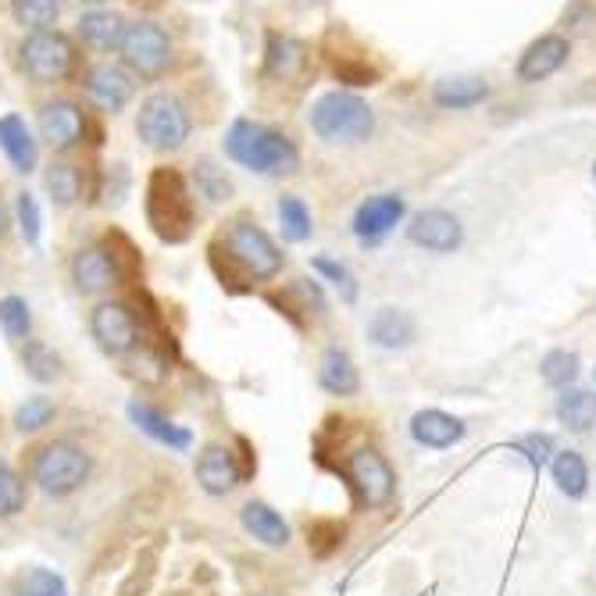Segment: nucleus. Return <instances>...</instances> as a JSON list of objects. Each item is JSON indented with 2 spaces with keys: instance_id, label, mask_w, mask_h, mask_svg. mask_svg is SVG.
Returning a JSON list of instances; mask_svg holds the SVG:
<instances>
[{
  "instance_id": "f257e3e1",
  "label": "nucleus",
  "mask_w": 596,
  "mask_h": 596,
  "mask_svg": "<svg viewBox=\"0 0 596 596\" xmlns=\"http://www.w3.org/2000/svg\"><path fill=\"white\" fill-rule=\"evenodd\" d=\"M211 268L221 286L244 289V282L276 279L282 271V250L254 218H236L211 244Z\"/></svg>"
},
{
  "instance_id": "f03ea898",
  "label": "nucleus",
  "mask_w": 596,
  "mask_h": 596,
  "mask_svg": "<svg viewBox=\"0 0 596 596\" xmlns=\"http://www.w3.org/2000/svg\"><path fill=\"white\" fill-rule=\"evenodd\" d=\"M143 211H147V226L155 229L161 244L176 247L190 240L197 226V200L179 168H155L147 176Z\"/></svg>"
},
{
  "instance_id": "7ed1b4c3",
  "label": "nucleus",
  "mask_w": 596,
  "mask_h": 596,
  "mask_svg": "<svg viewBox=\"0 0 596 596\" xmlns=\"http://www.w3.org/2000/svg\"><path fill=\"white\" fill-rule=\"evenodd\" d=\"M221 147H226L229 161L250 168V172H258V176H289V172H297V165H300V150L286 132L250 122V118H236Z\"/></svg>"
},
{
  "instance_id": "20e7f679",
  "label": "nucleus",
  "mask_w": 596,
  "mask_h": 596,
  "mask_svg": "<svg viewBox=\"0 0 596 596\" xmlns=\"http://www.w3.org/2000/svg\"><path fill=\"white\" fill-rule=\"evenodd\" d=\"M308 122L315 129L318 140H326L332 147H350V143H365L371 129H376V115H371L368 100H361L350 90H329L321 93L315 105Z\"/></svg>"
},
{
  "instance_id": "39448f33",
  "label": "nucleus",
  "mask_w": 596,
  "mask_h": 596,
  "mask_svg": "<svg viewBox=\"0 0 596 596\" xmlns=\"http://www.w3.org/2000/svg\"><path fill=\"white\" fill-rule=\"evenodd\" d=\"M90 454L72 439H50L47 447L32 457V483H37L47 497H72L82 483L90 479Z\"/></svg>"
},
{
  "instance_id": "423d86ee",
  "label": "nucleus",
  "mask_w": 596,
  "mask_h": 596,
  "mask_svg": "<svg viewBox=\"0 0 596 596\" xmlns=\"http://www.w3.org/2000/svg\"><path fill=\"white\" fill-rule=\"evenodd\" d=\"M136 132L150 150H179L186 140H190V115H186L182 100L172 93H150L140 115H136Z\"/></svg>"
},
{
  "instance_id": "0eeeda50",
  "label": "nucleus",
  "mask_w": 596,
  "mask_h": 596,
  "mask_svg": "<svg viewBox=\"0 0 596 596\" xmlns=\"http://www.w3.org/2000/svg\"><path fill=\"white\" fill-rule=\"evenodd\" d=\"M22 68L32 82H40V87H54V82H64L72 76V64H76V50H72V40L64 37V32H54V29H43V32H32L22 43Z\"/></svg>"
},
{
  "instance_id": "6e6552de",
  "label": "nucleus",
  "mask_w": 596,
  "mask_h": 596,
  "mask_svg": "<svg viewBox=\"0 0 596 596\" xmlns=\"http://www.w3.org/2000/svg\"><path fill=\"white\" fill-rule=\"evenodd\" d=\"M122 61L129 72H136L140 79H158L168 61H172V40L168 32L155 22H132L126 26V37H122Z\"/></svg>"
},
{
  "instance_id": "1a4fd4ad",
  "label": "nucleus",
  "mask_w": 596,
  "mask_h": 596,
  "mask_svg": "<svg viewBox=\"0 0 596 596\" xmlns=\"http://www.w3.org/2000/svg\"><path fill=\"white\" fill-rule=\"evenodd\" d=\"M347 479L357 493V504L361 507H386L397 493V475L394 465L376 447H361L350 454L347 461Z\"/></svg>"
},
{
  "instance_id": "9d476101",
  "label": "nucleus",
  "mask_w": 596,
  "mask_h": 596,
  "mask_svg": "<svg viewBox=\"0 0 596 596\" xmlns=\"http://www.w3.org/2000/svg\"><path fill=\"white\" fill-rule=\"evenodd\" d=\"M90 336L108 357H129L140 347V321L122 300H105L90 311Z\"/></svg>"
},
{
  "instance_id": "9b49d317",
  "label": "nucleus",
  "mask_w": 596,
  "mask_h": 596,
  "mask_svg": "<svg viewBox=\"0 0 596 596\" xmlns=\"http://www.w3.org/2000/svg\"><path fill=\"white\" fill-rule=\"evenodd\" d=\"M407 215V200L400 193H376L357 203L354 211V236L361 247L383 244L389 232H394Z\"/></svg>"
},
{
  "instance_id": "f8f14e48",
  "label": "nucleus",
  "mask_w": 596,
  "mask_h": 596,
  "mask_svg": "<svg viewBox=\"0 0 596 596\" xmlns=\"http://www.w3.org/2000/svg\"><path fill=\"white\" fill-rule=\"evenodd\" d=\"M407 240L421 250H429V254H454L465 244V226L454 211L429 208V211H418L411 218V226H407Z\"/></svg>"
},
{
  "instance_id": "ddd939ff",
  "label": "nucleus",
  "mask_w": 596,
  "mask_h": 596,
  "mask_svg": "<svg viewBox=\"0 0 596 596\" xmlns=\"http://www.w3.org/2000/svg\"><path fill=\"white\" fill-rule=\"evenodd\" d=\"M247 479V468L240 465V454H232L226 443H208L197 454V483L208 497H226Z\"/></svg>"
},
{
  "instance_id": "4468645a",
  "label": "nucleus",
  "mask_w": 596,
  "mask_h": 596,
  "mask_svg": "<svg viewBox=\"0 0 596 596\" xmlns=\"http://www.w3.org/2000/svg\"><path fill=\"white\" fill-rule=\"evenodd\" d=\"M568 58H572L568 37H560V32H547V37L533 40L529 47L522 50V58H518V79H522V82H543V79L557 76L560 68L568 64Z\"/></svg>"
},
{
  "instance_id": "2eb2a0df",
  "label": "nucleus",
  "mask_w": 596,
  "mask_h": 596,
  "mask_svg": "<svg viewBox=\"0 0 596 596\" xmlns=\"http://www.w3.org/2000/svg\"><path fill=\"white\" fill-rule=\"evenodd\" d=\"M365 336H368V344L379 347V350H407L418 339V321H415L411 311L389 308L386 304V308L371 311Z\"/></svg>"
},
{
  "instance_id": "dca6fc26",
  "label": "nucleus",
  "mask_w": 596,
  "mask_h": 596,
  "mask_svg": "<svg viewBox=\"0 0 596 596\" xmlns=\"http://www.w3.org/2000/svg\"><path fill=\"white\" fill-rule=\"evenodd\" d=\"M407 429H411V439L425 450H450L465 439L468 425L461 418L439 411V407H425V411H415Z\"/></svg>"
},
{
  "instance_id": "f3484780",
  "label": "nucleus",
  "mask_w": 596,
  "mask_h": 596,
  "mask_svg": "<svg viewBox=\"0 0 596 596\" xmlns=\"http://www.w3.org/2000/svg\"><path fill=\"white\" fill-rule=\"evenodd\" d=\"M126 415H129V421H132L143 436H150V439L161 443V447H168V450L186 454V450L193 447V433H190V429H182V425H176L172 418H165V415L155 411V407H150V404L129 400Z\"/></svg>"
},
{
  "instance_id": "a211bd4d",
  "label": "nucleus",
  "mask_w": 596,
  "mask_h": 596,
  "mask_svg": "<svg viewBox=\"0 0 596 596\" xmlns=\"http://www.w3.org/2000/svg\"><path fill=\"white\" fill-rule=\"evenodd\" d=\"M87 132V115H82L72 100H54V105H43L40 111V136L54 147V150H68L82 140Z\"/></svg>"
},
{
  "instance_id": "6ab92c4d",
  "label": "nucleus",
  "mask_w": 596,
  "mask_h": 596,
  "mask_svg": "<svg viewBox=\"0 0 596 596\" xmlns=\"http://www.w3.org/2000/svg\"><path fill=\"white\" fill-rule=\"evenodd\" d=\"M72 282L79 294H105V289L118 286V276H115V265L108 258V250L93 244V247H82L76 258H72Z\"/></svg>"
},
{
  "instance_id": "aec40b11",
  "label": "nucleus",
  "mask_w": 596,
  "mask_h": 596,
  "mask_svg": "<svg viewBox=\"0 0 596 596\" xmlns=\"http://www.w3.org/2000/svg\"><path fill=\"white\" fill-rule=\"evenodd\" d=\"M308 72V50L300 40L282 37V32H268L265 47V76L279 82H294Z\"/></svg>"
},
{
  "instance_id": "412c9836",
  "label": "nucleus",
  "mask_w": 596,
  "mask_h": 596,
  "mask_svg": "<svg viewBox=\"0 0 596 596\" xmlns=\"http://www.w3.org/2000/svg\"><path fill=\"white\" fill-rule=\"evenodd\" d=\"M318 386L326 389L329 397H357L361 394V376H357L354 357L344 347H329L318 361Z\"/></svg>"
},
{
  "instance_id": "4be33fe9",
  "label": "nucleus",
  "mask_w": 596,
  "mask_h": 596,
  "mask_svg": "<svg viewBox=\"0 0 596 596\" xmlns=\"http://www.w3.org/2000/svg\"><path fill=\"white\" fill-rule=\"evenodd\" d=\"M90 100L108 115H118L132 100V79L118 64H97L87 79Z\"/></svg>"
},
{
  "instance_id": "5701e85b",
  "label": "nucleus",
  "mask_w": 596,
  "mask_h": 596,
  "mask_svg": "<svg viewBox=\"0 0 596 596\" xmlns=\"http://www.w3.org/2000/svg\"><path fill=\"white\" fill-rule=\"evenodd\" d=\"M240 525L265 547H289V522L265 500H247L240 507Z\"/></svg>"
},
{
  "instance_id": "b1692460",
  "label": "nucleus",
  "mask_w": 596,
  "mask_h": 596,
  "mask_svg": "<svg viewBox=\"0 0 596 596\" xmlns=\"http://www.w3.org/2000/svg\"><path fill=\"white\" fill-rule=\"evenodd\" d=\"M554 418L568 433H589L596 425V389H583V386L560 389L554 400Z\"/></svg>"
},
{
  "instance_id": "393cba45",
  "label": "nucleus",
  "mask_w": 596,
  "mask_h": 596,
  "mask_svg": "<svg viewBox=\"0 0 596 596\" xmlns=\"http://www.w3.org/2000/svg\"><path fill=\"white\" fill-rule=\"evenodd\" d=\"M486 97H489V82L483 76H454V79H439L433 87V100L447 111L479 108Z\"/></svg>"
},
{
  "instance_id": "a878e982",
  "label": "nucleus",
  "mask_w": 596,
  "mask_h": 596,
  "mask_svg": "<svg viewBox=\"0 0 596 596\" xmlns=\"http://www.w3.org/2000/svg\"><path fill=\"white\" fill-rule=\"evenodd\" d=\"M0 147H4L8 161L14 165V172H32V168H37L40 150H37V140H32L29 126L19 115L0 118Z\"/></svg>"
},
{
  "instance_id": "bb28decb",
  "label": "nucleus",
  "mask_w": 596,
  "mask_h": 596,
  "mask_svg": "<svg viewBox=\"0 0 596 596\" xmlns=\"http://www.w3.org/2000/svg\"><path fill=\"white\" fill-rule=\"evenodd\" d=\"M550 479L557 486L560 497L568 500H583L589 493V465L578 450H557L550 461Z\"/></svg>"
},
{
  "instance_id": "cd10ccee",
  "label": "nucleus",
  "mask_w": 596,
  "mask_h": 596,
  "mask_svg": "<svg viewBox=\"0 0 596 596\" xmlns=\"http://www.w3.org/2000/svg\"><path fill=\"white\" fill-rule=\"evenodd\" d=\"M79 37L97 50H115V47H122L126 19L115 11H87L79 19Z\"/></svg>"
},
{
  "instance_id": "c85d7f7f",
  "label": "nucleus",
  "mask_w": 596,
  "mask_h": 596,
  "mask_svg": "<svg viewBox=\"0 0 596 596\" xmlns=\"http://www.w3.org/2000/svg\"><path fill=\"white\" fill-rule=\"evenodd\" d=\"M100 247L108 250V258L115 265V276L118 282H136L143 271V258H140V247L132 244V236H126L122 229H108Z\"/></svg>"
},
{
  "instance_id": "c756f323",
  "label": "nucleus",
  "mask_w": 596,
  "mask_h": 596,
  "mask_svg": "<svg viewBox=\"0 0 596 596\" xmlns=\"http://www.w3.org/2000/svg\"><path fill=\"white\" fill-rule=\"evenodd\" d=\"M22 368H26V376L32 383H58L64 376V361H61V354L54 347H47L43 339H26L22 344Z\"/></svg>"
},
{
  "instance_id": "7c9ffc66",
  "label": "nucleus",
  "mask_w": 596,
  "mask_h": 596,
  "mask_svg": "<svg viewBox=\"0 0 596 596\" xmlns=\"http://www.w3.org/2000/svg\"><path fill=\"white\" fill-rule=\"evenodd\" d=\"M279 229L286 244H308L315 232V218L308 211V203L294 193L279 197Z\"/></svg>"
},
{
  "instance_id": "2f4dec72",
  "label": "nucleus",
  "mask_w": 596,
  "mask_h": 596,
  "mask_svg": "<svg viewBox=\"0 0 596 596\" xmlns=\"http://www.w3.org/2000/svg\"><path fill=\"white\" fill-rule=\"evenodd\" d=\"M578 371H583V361H578V354L568 350V347H554V350L543 354V361H539V379L547 386H554L557 394L575 386Z\"/></svg>"
},
{
  "instance_id": "473e14b6",
  "label": "nucleus",
  "mask_w": 596,
  "mask_h": 596,
  "mask_svg": "<svg viewBox=\"0 0 596 596\" xmlns=\"http://www.w3.org/2000/svg\"><path fill=\"white\" fill-rule=\"evenodd\" d=\"M11 596H68V583L64 575H58L54 568H26L19 572L11 586Z\"/></svg>"
},
{
  "instance_id": "72a5a7b5",
  "label": "nucleus",
  "mask_w": 596,
  "mask_h": 596,
  "mask_svg": "<svg viewBox=\"0 0 596 596\" xmlns=\"http://www.w3.org/2000/svg\"><path fill=\"white\" fill-rule=\"evenodd\" d=\"M43 186H47L50 200L61 203V208H68V203H76L79 193H82V172H79L76 165L58 161V165H50V168H47Z\"/></svg>"
},
{
  "instance_id": "f704fd0d",
  "label": "nucleus",
  "mask_w": 596,
  "mask_h": 596,
  "mask_svg": "<svg viewBox=\"0 0 596 596\" xmlns=\"http://www.w3.org/2000/svg\"><path fill=\"white\" fill-rule=\"evenodd\" d=\"M193 186H197L200 197H208L215 203L232 200V182L226 176V168H221L218 161H211V158H200L193 165Z\"/></svg>"
},
{
  "instance_id": "c9c22d12",
  "label": "nucleus",
  "mask_w": 596,
  "mask_h": 596,
  "mask_svg": "<svg viewBox=\"0 0 596 596\" xmlns=\"http://www.w3.org/2000/svg\"><path fill=\"white\" fill-rule=\"evenodd\" d=\"M26 500H29V493H26L22 475L14 471V468L4 461V457H0V522L22 515Z\"/></svg>"
},
{
  "instance_id": "e433bc0d",
  "label": "nucleus",
  "mask_w": 596,
  "mask_h": 596,
  "mask_svg": "<svg viewBox=\"0 0 596 596\" xmlns=\"http://www.w3.org/2000/svg\"><path fill=\"white\" fill-rule=\"evenodd\" d=\"M344 536H347V529H344V522H336V518H315V522H308V550L315 554V557H332L339 547H344Z\"/></svg>"
},
{
  "instance_id": "4c0bfd02",
  "label": "nucleus",
  "mask_w": 596,
  "mask_h": 596,
  "mask_svg": "<svg viewBox=\"0 0 596 596\" xmlns=\"http://www.w3.org/2000/svg\"><path fill=\"white\" fill-rule=\"evenodd\" d=\"M11 11H14V19H19L22 26L43 32V29H50L58 22L61 0H11Z\"/></svg>"
},
{
  "instance_id": "58836bf2",
  "label": "nucleus",
  "mask_w": 596,
  "mask_h": 596,
  "mask_svg": "<svg viewBox=\"0 0 596 596\" xmlns=\"http://www.w3.org/2000/svg\"><path fill=\"white\" fill-rule=\"evenodd\" d=\"M311 268L318 271L321 279L332 282V286L339 289L344 304H357V279H354V271H350L344 261L329 258V254H318V258H311Z\"/></svg>"
},
{
  "instance_id": "ea45409f",
  "label": "nucleus",
  "mask_w": 596,
  "mask_h": 596,
  "mask_svg": "<svg viewBox=\"0 0 596 596\" xmlns=\"http://www.w3.org/2000/svg\"><path fill=\"white\" fill-rule=\"evenodd\" d=\"M0 329H4V336L14 339V344H26V339H29L32 315H29V304L22 297H4V300H0Z\"/></svg>"
},
{
  "instance_id": "a19ab883",
  "label": "nucleus",
  "mask_w": 596,
  "mask_h": 596,
  "mask_svg": "<svg viewBox=\"0 0 596 596\" xmlns=\"http://www.w3.org/2000/svg\"><path fill=\"white\" fill-rule=\"evenodd\" d=\"M54 415H58V404L50 397H26V404H19V411H14V429L40 433Z\"/></svg>"
},
{
  "instance_id": "79ce46f5",
  "label": "nucleus",
  "mask_w": 596,
  "mask_h": 596,
  "mask_svg": "<svg viewBox=\"0 0 596 596\" xmlns=\"http://www.w3.org/2000/svg\"><path fill=\"white\" fill-rule=\"evenodd\" d=\"M332 72L347 87H376L379 82V68L368 58H332Z\"/></svg>"
},
{
  "instance_id": "37998d69",
  "label": "nucleus",
  "mask_w": 596,
  "mask_h": 596,
  "mask_svg": "<svg viewBox=\"0 0 596 596\" xmlns=\"http://www.w3.org/2000/svg\"><path fill=\"white\" fill-rule=\"evenodd\" d=\"M515 450L529 461L536 471H543V468H550V461H554V454H557V447H554V436L550 433H529V436H522L518 443H515Z\"/></svg>"
},
{
  "instance_id": "c03bdc74",
  "label": "nucleus",
  "mask_w": 596,
  "mask_h": 596,
  "mask_svg": "<svg viewBox=\"0 0 596 596\" xmlns=\"http://www.w3.org/2000/svg\"><path fill=\"white\" fill-rule=\"evenodd\" d=\"M14 215H19L22 240H26L29 247H37V244H40V229H43L37 197H32V193H19V200H14Z\"/></svg>"
},
{
  "instance_id": "a18cd8bd",
  "label": "nucleus",
  "mask_w": 596,
  "mask_h": 596,
  "mask_svg": "<svg viewBox=\"0 0 596 596\" xmlns=\"http://www.w3.org/2000/svg\"><path fill=\"white\" fill-rule=\"evenodd\" d=\"M8 226H11V221H8V208H4V200H0V236L8 232Z\"/></svg>"
},
{
  "instance_id": "49530a36",
  "label": "nucleus",
  "mask_w": 596,
  "mask_h": 596,
  "mask_svg": "<svg viewBox=\"0 0 596 596\" xmlns=\"http://www.w3.org/2000/svg\"><path fill=\"white\" fill-rule=\"evenodd\" d=\"M79 4H100V0H79Z\"/></svg>"
},
{
  "instance_id": "de8ad7c7",
  "label": "nucleus",
  "mask_w": 596,
  "mask_h": 596,
  "mask_svg": "<svg viewBox=\"0 0 596 596\" xmlns=\"http://www.w3.org/2000/svg\"><path fill=\"white\" fill-rule=\"evenodd\" d=\"M593 186H596V161H593Z\"/></svg>"
},
{
  "instance_id": "09e8293b",
  "label": "nucleus",
  "mask_w": 596,
  "mask_h": 596,
  "mask_svg": "<svg viewBox=\"0 0 596 596\" xmlns=\"http://www.w3.org/2000/svg\"><path fill=\"white\" fill-rule=\"evenodd\" d=\"M593 379H596V368H593Z\"/></svg>"
}]
</instances>
